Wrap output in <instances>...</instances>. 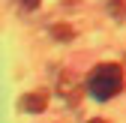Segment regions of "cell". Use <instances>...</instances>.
Wrapping results in <instances>:
<instances>
[{
  "label": "cell",
  "instance_id": "cell-3",
  "mask_svg": "<svg viewBox=\"0 0 126 123\" xmlns=\"http://www.w3.org/2000/svg\"><path fill=\"white\" fill-rule=\"evenodd\" d=\"M21 111H30V114H36V111H42L45 105H48V93H45V90H33V93H27L21 102Z\"/></svg>",
  "mask_w": 126,
  "mask_h": 123
},
{
  "label": "cell",
  "instance_id": "cell-4",
  "mask_svg": "<svg viewBox=\"0 0 126 123\" xmlns=\"http://www.w3.org/2000/svg\"><path fill=\"white\" fill-rule=\"evenodd\" d=\"M21 3H24V9H36V6H39V0H21Z\"/></svg>",
  "mask_w": 126,
  "mask_h": 123
},
{
  "label": "cell",
  "instance_id": "cell-2",
  "mask_svg": "<svg viewBox=\"0 0 126 123\" xmlns=\"http://www.w3.org/2000/svg\"><path fill=\"white\" fill-rule=\"evenodd\" d=\"M60 96H63V102H69V105H78V99H81V90H78V81H75L72 72L60 75Z\"/></svg>",
  "mask_w": 126,
  "mask_h": 123
},
{
  "label": "cell",
  "instance_id": "cell-1",
  "mask_svg": "<svg viewBox=\"0 0 126 123\" xmlns=\"http://www.w3.org/2000/svg\"><path fill=\"white\" fill-rule=\"evenodd\" d=\"M120 90H123V69L117 63H99L87 78V93L99 102L117 96Z\"/></svg>",
  "mask_w": 126,
  "mask_h": 123
},
{
  "label": "cell",
  "instance_id": "cell-5",
  "mask_svg": "<svg viewBox=\"0 0 126 123\" xmlns=\"http://www.w3.org/2000/svg\"><path fill=\"white\" fill-rule=\"evenodd\" d=\"M90 123H105V120H90Z\"/></svg>",
  "mask_w": 126,
  "mask_h": 123
}]
</instances>
